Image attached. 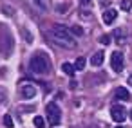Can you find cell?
I'll use <instances>...</instances> for the list:
<instances>
[{"label": "cell", "instance_id": "cell-1", "mask_svg": "<svg viewBox=\"0 0 132 128\" xmlns=\"http://www.w3.org/2000/svg\"><path fill=\"white\" fill-rule=\"evenodd\" d=\"M49 36L53 38V42L60 47H65V49H76V40L71 33L69 27L62 25V24H54L51 29H49Z\"/></svg>", "mask_w": 132, "mask_h": 128}, {"label": "cell", "instance_id": "cell-2", "mask_svg": "<svg viewBox=\"0 0 132 128\" xmlns=\"http://www.w3.org/2000/svg\"><path fill=\"white\" fill-rule=\"evenodd\" d=\"M29 69L35 72V74H40V76H45L49 72V60L44 56V54H35L29 61Z\"/></svg>", "mask_w": 132, "mask_h": 128}, {"label": "cell", "instance_id": "cell-3", "mask_svg": "<svg viewBox=\"0 0 132 128\" xmlns=\"http://www.w3.org/2000/svg\"><path fill=\"white\" fill-rule=\"evenodd\" d=\"M45 114H47L49 123L54 124V126H56V124L60 123V119H62V112H60V108H58L56 103H49V105L45 106Z\"/></svg>", "mask_w": 132, "mask_h": 128}, {"label": "cell", "instance_id": "cell-4", "mask_svg": "<svg viewBox=\"0 0 132 128\" xmlns=\"http://www.w3.org/2000/svg\"><path fill=\"white\" fill-rule=\"evenodd\" d=\"M110 117H112L116 123L125 121V117H127L125 106H123V105H112V106H110Z\"/></svg>", "mask_w": 132, "mask_h": 128}, {"label": "cell", "instance_id": "cell-5", "mask_svg": "<svg viewBox=\"0 0 132 128\" xmlns=\"http://www.w3.org/2000/svg\"><path fill=\"white\" fill-rule=\"evenodd\" d=\"M110 67H112L114 72H121L123 70V54L119 51L110 54Z\"/></svg>", "mask_w": 132, "mask_h": 128}, {"label": "cell", "instance_id": "cell-6", "mask_svg": "<svg viewBox=\"0 0 132 128\" xmlns=\"http://www.w3.org/2000/svg\"><path fill=\"white\" fill-rule=\"evenodd\" d=\"M22 96H24V99H31V97H35V96H36V88H35V85H31V83H24V87H22Z\"/></svg>", "mask_w": 132, "mask_h": 128}, {"label": "cell", "instance_id": "cell-7", "mask_svg": "<svg viewBox=\"0 0 132 128\" xmlns=\"http://www.w3.org/2000/svg\"><path fill=\"white\" fill-rule=\"evenodd\" d=\"M116 18H118V11H116V9H107V11L103 13V22H105L107 25H110Z\"/></svg>", "mask_w": 132, "mask_h": 128}, {"label": "cell", "instance_id": "cell-8", "mask_svg": "<svg viewBox=\"0 0 132 128\" xmlns=\"http://www.w3.org/2000/svg\"><path fill=\"white\" fill-rule=\"evenodd\" d=\"M114 96H116V99H121V101L130 99V94H128V90H127L125 87H118L116 92H114Z\"/></svg>", "mask_w": 132, "mask_h": 128}, {"label": "cell", "instance_id": "cell-9", "mask_svg": "<svg viewBox=\"0 0 132 128\" xmlns=\"http://www.w3.org/2000/svg\"><path fill=\"white\" fill-rule=\"evenodd\" d=\"M33 4H35L38 9H42V11H51V7H53L51 0H33Z\"/></svg>", "mask_w": 132, "mask_h": 128}, {"label": "cell", "instance_id": "cell-10", "mask_svg": "<svg viewBox=\"0 0 132 128\" xmlns=\"http://www.w3.org/2000/svg\"><path fill=\"white\" fill-rule=\"evenodd\" d=\"M112 36L116 38V42H118V43H125V38H127V33H125V29H121V27H118V29H114V33H112Z\"/></svg>", "mask_w": 132, "mask_h": 128}, {"label": "cell", "instance_id": "cell-11", "mask_svg": "<svg viewBox=\"0 0 132 128\" xmlns=\"http://www.w3.org/2000/svg\"><path fill=\"white\" fill-rule=\"evenodd\" d=\"M103 58H105V54H103L101 51H98V52H94V54H92V58H90V63H92L94 67H100V65L103 63Z\"/></svg>", "mask_w": 132, "mask_h": 128}, {"label": "cell", "instance_id": "cell-12", "mask_svg": "<svg viewBox=\"0 0 132 128\" xmlns=\"http://www.w3.org/2000/svg\"><path fill=\"white\" fill-rule=\"evenodd\" d=\"M62 70H63L67 76H71V78H72V76H74V72H76L74 65H71V63H63V65H62Z\"/></svg>", "mask_w": 132, "mask_h": 128}, {"label": "cell", "instance_id": "cell-13", "mask_svg": "<svg viewBox=\"0 0 132 128\" xmlns=\"http://www.w3.org/2000/svg\"><path fill=\"white\" fill-rule=\"evenodd\" d=\"M2 121H4V126H6V128H13V126H15V123H13V117H11L9 114H6Z\"/></svg>", "mask_w": 132, "mask_h": 128}, {"label": "cell", "instance_id": "cell-14", "mask_svg": "<svg viewBox=\"0 0 132 128\" xmlns=\"http://www.w3.org/2000/svg\"><path fill=\"white\" fill-rule=\"evenodd\" d=\"M33 123H35L36 128H45V121H44V117H40V115H36V117L33 119Z\"/></svg>", "mask_w": 132, "mask_h": 128}, {"label": "cell", "instance_id": "cell-15", "mask_svg": "<svg viewBox=\"0 0 132 128\" xmlns=\"http://www.w3.org/2000/svg\"><path fill=\"white\" fill-rule=\"evenodd\" d=\"M69 29H71V33H72L74 36H81V34H83V29H81L80 25H72V27H69Z\"/></svg>", "mask_w": 132, "mask_h": 128}, {"label": "cell", "instance_id": "cell-16", "mask_svg": "<svg viewBox=\"0 0 132 128\" xmlns=\"http://www.w3.org/2000/svg\"><path fill=\"white\" fill-rule=\"evenodd\" d=\"M83 67H85V58H78L76 63H74V69L76 70H83Z\"/></svg>", "mask_w": 132, "mask_h": 128}, {"label": "cell", "instance_id": "cell-17", "mask_svg": "<svg viewBox=\"0 0 132 128\" xmlns=\"http://www.w3.org/2000/svg\"><path fill=\"white\" fill-rule=\"evenodd\" d=\"M121 9L123 11H130L132 9V0H121Z\"/></svg>", "mask_w": 132, "mask_h": 128}, {"label": "cell", "instance_id": "cell-18", "mask_svg": "<svg viewBox=\"0 0 132 128\" xmlns=\"http://www.w3.org/2000/svg\"><path fill=\"white\" fill-rule=\"evenodd\" d=\"M100 42H101V43H105V45H107V43H110V36H109V34H103V36H101V38H100Z\"/></svg>", "mask_w": 132, "mask_h": 128}, {"label": "cell", "instance_id": "cell-19", "mask_svg": "<svg viewBox=\"0 0 132 128\" xmlns=\"http://www.w3.org/2000/svg\"><path fill=\"white\" fill-rule=\"evenodd\" d=\"M4 99H6V94H4L2 88H0V103H4Z\"/></svg>", "mask_w": 132, "mask_h": 128}, {"label": "cell", "instance_id": "cell-20", "mask_svg": "<svg viewBox=\"0 0 132 128\" xmlns=\"http://www.w3.org/2000/svg\"><path fill=\"white\" fill-rule=\"evenodd\" d=\"M80 2H81V4H85V6H87V4H90V0H80Z\"/></svg>", "mask_w": 132, "mask_h": 128}, {"label": "cell", "instance_id": "cell-21", "mask_svg": "<svg viewBox=\"0 0 132 128\" xmlns=\"http://www.w3.org/2000/svg\"><path fill=\"white\" fill-rule=\"evenodd\" d=\"M128 85H130V87H132V74H130V76H128Z\"/></svg>", "mask_w": 132, "mask_h": 128}, {"label": "cell", "instance_id": "cell-22", "mask_svg": "<svg viewBox=\"0 0 132 128\" xmlns=\"http://www.w3.org/2000/svg\"><path fill=\"white\" fill-rule=\"evenodd\" d=\"M116 128H125V126H116Z\"/></svg>", "mask_w": 132, "mask_h": 128}, {"label": "cell", "instance_id": "cell-23", "mask_svg": "<svg viewBox=\"0 0 132 128\" xmlns=\"http://www.w3.org/2000/svg\"><path fill=\"white\" fill-rule=\"evenodd\" d=\"M130 119H132V110H130Z\"/></svg>", "mask_w": 132, "mask_h": 128}]
</instances>
